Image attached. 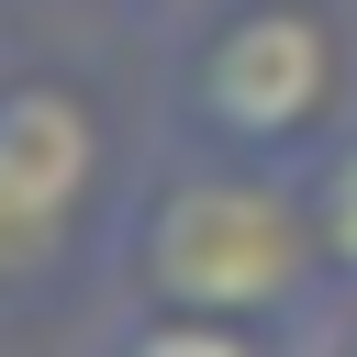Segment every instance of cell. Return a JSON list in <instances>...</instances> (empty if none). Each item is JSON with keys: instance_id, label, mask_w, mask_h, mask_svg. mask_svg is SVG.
<instances>
[{"instance_id": "cell-1", "label": "cell", "mask_w": 357, "mask_h": 357, "mask_svg": "<svg viewBox=\"0 0 357 357\" xmlns=\"http://www.w3.org/2000/svg\"><path fill=\"white\" fill-rule=\"evenodd\" d=\"M312 257H324L312 212L234 167H178L123 223V279L145 312H212V324L279 312V301H301Z\"/></svg>"}, {"instance_id": "cell-2", "label": "cell", "mask_w": 357, "mask_h": 357, "mask_svg": "<svg viewBox=\"0 0 357 357\" xmlns=\"http://www.w3.org/2000/svg\"><path fill=\"white\" fill-rule=\"evenodd\" d=\"M335 78H346V45L312 0H234L190 33V67H178V112L212 134V145H301L324 134L335 112Z\"/></svg>"}, {"instance_id": "cell-3", "label": "cell", "mask_w": 357, "mask_h": 357, "mask_svg": "<svg viewBox=\"0 0 357 357\" xmlns=\"http://www.w3.org/2000/svg\"><path fill=\"white\" fill-rule=\"evenodd\" d=\"M89 100L67 89H0V223L45 234L78 190H89Z\"/></svg>"}, {"instance_id": "cell-4", "label": "cell", "mask_w": 357, "mask_h": 357, "mask_svg": "<svg viewBox=\"0 0 357 357\" xmlns=\"http://www.w3.org/2000/svg\"><path fill=\"white\" fill-rule=\"evenodd\" d=\"M301 212H312V234H324V257L357 279V134L346 145H324V167H312V190H301Z\"/></svg>"}, {"instance_id": "cell-5", "label": "cell", "mask_w": 357, "mask_h": 357, "mask_svg": "<svg viewBox=\"0 0 357 357\" xmlns=\"http://www.w3.org/2000/svg\"><path fill=\"white\" fill-rule=\"evenodd\" d=\"M123 357H257L245 324H212V312H145L123 335Z\"/></svg>"}, {"instance_id": "cell-6", "label": "cell", "mask_w": 357, "mask_h": 357, "mask_svg": "<svg viewBox=\"0 0 357 357\" xmlns=\"http://www.w3.org/2000/svg\"><path fill=\"white\" fill-rule=\"evenodd\" d=\"M335 357H357V324H346V335H335Z\"/></svg>"}, {"instance_id": "cell-7", "label": "cell", "mask_w": 357, "mask_h": 357, "mask_svg": "<svg viewBox=\"0 0 357 357\" xmlns=\"http://www.w3.org/2000/svg\"><path fill=\"white\" fill-rule=\"evenodd\" d=\"M0 234H11V223H0Z\"/></svg>"}]
</instances>
